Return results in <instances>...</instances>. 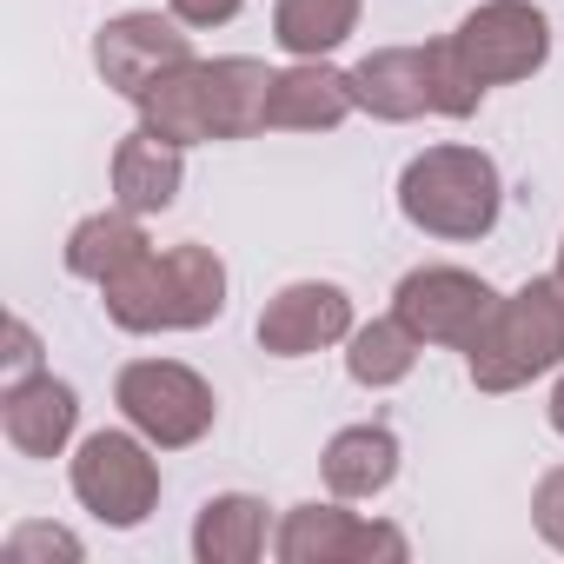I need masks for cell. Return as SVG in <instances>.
<instances>
[{
  "label": "cell",
  "mask_w": 564,
  "mask_h": 564,
  "mask_svg": "<svg viewBox=\"0 0 564 564\" xmlns=\"http://www.w3.org/2000/svg\"><path fill=\"white\" fill-rule=\"evenodd\" d=\"M465 74L478 87H505V80H531L551 61V21L531 8V0H485L471 8L452 34Z\"/></svg>",
  "instance_id": "7"
},
{
  "label": "cell",
  "mask_w": 564,
  "mask_h": 564,
  "mask_svg": "<svg viewBox=\"0 0 564 564\" xmlns=\"http://www.w3.org/2000/svg\"><path fill=\"white\" fill-rule=\"evenodd\" d=\"M352 28H359V0H279L272 8V41L293 61H326Z\"/></svg>",
  "instance_id": "19"
},
{
  "label": "cell",
  "mask_w": 564,
  "mask_h": 564,
  "mask_svg": "<svg viewBox=\"0 0 564 564\" xmlns=\"http://www.w3.org/2000/svg\"><path fill=\"white\" fill-rule=\"evenodd\" d=\"M352 107H359L352 74H339V67H326V61H300V67H286V74H272L265 127H286V133H333Z\"/></svg>",
  "instance_id": "13"
},
{
  "label": "cell",
  "mask_w": 564,
  "mask_h": 564,
  "mask_svg": "<svg viewBox=\"0 0 564 564\" xmlns=\"http://www.w3.org/2000/svg\"><path fill=\"white\" fill-rule=\"evenodd\" d=\"M471 386L478 392H518L538 372L564 366V286L557 279H524L518 293L491 306L478 339L465 346Z\"/></svg>",
  "instance_id": "3"
},
{
  "label": "cell",
  "mask_w": 564,
  "mask_h": 564,
  "mask_svg": "<svg viewBox=\"0 0 564 564\" xmlns=\"http://www.w3.org/2000/svg\"><path fill=\"white\" fill-rule=\"evenodd\" d=\"M100 300L120 333H199L226 313V265L213 246H147L107 279Z\"/></svg>",
  "instance_id": "2"
},
{
  "label": "cell",
  "mask_w": 564,
  "mask_h": 564,
  "mask_svg": "<svg viewBox=\"0 0 564 564\" xmlns=\"http://www.w3.org/2000/svg\"><path fill=\"white\" fill-rule=\"evenodd\" d=\"M352 94L372 120H419L438 113L432 100V47H379L352 67Z\"/></svg>",
  "instance_id": "14"
},
{
  "label": "cell",
  "mask_w": 564,
  "mask_h": 564,
  "mask_svg": "<svg viewBox=\"0 0 564 564\" xmlns=\"http://www.w3.org/2000/svg\"><path fill=\"white\" fill-rule=\"evenodd\" d=\"M74 498L113 531L147 524V511L160 505V465H153L147 438L140 432H94V438H80V452H74Z\"/></svg>",
  "instance_id": "6"
},
{
  "label": "cell",
  "mask_w": 564,
  "mask_h": 564,
  "mask_svg": "<svg viewBox=\"0 0 564 564\" xmlns=\"http://www.w3.org/2000/svg\"><path fill=\"white\" fill-rule=\"evenodd\" d=\"M352 352H346V372L359 379V386H372V392H386V386H399V379H412V366H419V333L392 313V319H372V326H352V339H346Z\"/></svg>",
  "instance_id": "20"
},
{
  "label": "cell",
  "mask_w": 564,
  "mask_h": 564,
  "mask_svg": "<svg viewBox=\"0 0 564 564\" xmlns=\"http://www.w3.org/2000/svg\"><path fill=\"white\" fill-rule=\"evenodd\" d=\"M180 180H186V147L160 140L153 127H133L113 147V199L127 213H166L180 199Z\"/></svg>",
  "instance_id": "15"
},
{
  "label": "cell",
  "mask_w": 564,
  "mask_h": 564,
  "mask_svg": "<svg viewBox=\"0 0 564 564\" xmlns=\"http://www.w3.org/2000/svg\"><path fill=\"white\" fill-rule=\"evenodd\" d=\"M319 471H326L333 498H379L399 478V438L386 425H346V432H333Z\"/></svg>",
  "instance_id": "16"
},
{
  "label": "cell",
  "mask_w": 564,
  "mask_h": 564,
  "mask_svg": "<svg viewBox=\"0 0 564 564\" xmlns=\"http://www.w3.org/2000/svg\"><path fill=\"white\" fill-rule=\"evenodd\" d=\"M498 166L478 147H425L399 173V213L432 239H485L498 226Z\"/></svg>",
  "instance_id": "4"
},
{
  "label": "cell",
  "mask_w": 564,
  "mask_h": 564,
  "mask_svg": "<svg viewBox=\"0 0 564 564\" xmlns=\"http://www.w3.org/2000/svg\"><path fill=\"white\" fill-rule=\"evenodd\" d=\"M147 246H153V239L140 232V213L113 206V213H94V219H80V226L67 232V272L107 286V279H113L120 265H133Z\"/></svg>",
  "instance_id": "18"
},
{
  "label": "cell",
  "mask_w": 564,
  "mask_h": 564,
  "mask_svg": "<svg viewBox=\"0 0 564 564\" xmlns=\"http://www.w3.org/2000/svg\"><path fill=\"white\" fill-rule=\"evenodd\" d=\"M186 61H193V41H186L180 21H166V14H120V21H107L100 41H94L100 80H107L113 94H127V100H140L153 80H166V74L186 67Z\"/></svg>",
  "instance_id": "10"
},
{
  "label": "cell",
  "mask_w": 564,
  "mask_h": 564,
  "mask_svg": "<svg viewBox=\"0 0 564 564\" xmlns=\"http://www.w3.org/2000/svg\"><path fill=\"white\" fill-rule=\"evenodd\" d=\"M272 551H279V564H372V557L405 564L412 557L399 524H379V518H359L339 505H293Z\"/></svg>",
  "instance_id": "8"
},
{
  "label": "cell",
  "mask_w": 564,
  "mask_h": 564,
  "mask_svg": "<svg viewBox=\"0 0 564 564\" xmlns=\"http://www.w3.org/2000/svg\"><path fill=\"white\" fill-rule=\"evenodd\" d=\"M0 359H8V386L14 379H34L41 372V333L28 319H8V352H0Z\"/></svg>",
  "instance_id": "24"
},
{
  "label": "cell",
  "mask_w": 564,
  "mask_h": 564,
  "mask_svg": "<svg viewBox=\"0 0 564 564\" xmlns=\"http://www.w3.org/2000/svg\"><path fill=\"white\" fill-rule=\"evenodd\" d=\"M531 518H538L544 544H557V551H564V465L538 478V491H531Z\"/></svg>",
  "instance_id": "23"
},
{
  "label": "cell",
  "mask_w": 564,
  "mask_h": 564,
  "mask_svg": "<svg viewBox=\"0 0 564 564\" xmlns=\"http://www.w3.org/2000/svg\"><path fill=\"white\" fill-rule=\"evenodd\" d=\"M491 306H498V293L465 265H419L392 293V313L419 333V346H471L478 326L491 319Z\"/></svg>",
  "instance_id": "9"
},
{
  "label": "cell",
  "mask_w": 564,
  "mask_h": 564,
  "mask_svg": "<svg viewBox=\"0 0 564 564\" xmlns=\"http://www.w3.org/2000/svg\"><path fill=\"white\" fill-rule=\"evenodd\" d=\"M425 47H432V100H438V113H445V120H465V113H478L485 87L465 74V61H458L452 34H445V41H425Z\"/></svg>",
  "instance_id": "21"
},
{
  "label": "cell",
  "mask_w": 564,
  "mask_h": 564,
  "mask_svg": "<svg viewBox=\"0 0 564 564\" xmlns=\"http://www.w3.org/2000/svg\"><path fill=\"white\" fill-rule=\"evenodd\" d=\"M265 94H272V67L265 61H186L166 80H153L133 107L140 127H153L173 147H199V140H246L265 127Z\"/></svg>",
  "instance_id": "1"
},
{
  "label": "cell",
  "mask_w": 564,
  "mask_h": 564,
  "mask_svg": "<svg viewBox=\"0 0 564 564\" xmlns=\"http://www.w3.org/2000/svg\"><path fill=\"white\" fill-rule=\"evenodd\" d=\"M113 405H120L127 425H133L147 445H160V452L199 445V438L213 432V412H219L213 386H206L193 366H180V359H133V366H120Z\"/></svg>",
  "instance_id": "5"
},
{
  "label": "cell",
  "mask_w": 564,
  "mask_h": 564,
  "mask_svg": "<svg viewBox=\"0 0 564 564\" xmlns=\"http://www.w3.org/2000/svg\"><path fill=\"white\" fill-rule=\"evenodd\" d=\"M265 551V505L246 491H219L193 518V557L199 564H252Z\"/></svg>",
  "instance_id": "17"
},
{
  "label": "cell",
  "mask_w": 564,
  "mask_h": 564,
  "mask_svg": "<svg viewBox=\"0 0 564 564\" xmlns=\"http://www.w3.org/2000/svg\"><path fill=\"white\" fill-rule=\"evenodd\" d=\"M339 339H352V300L333 279H300V286L272 293L259 313V352H272V359H306Z\"/></svg>",
  "instance_id": "11"
},
{
  "label": "cell",
  "mask_w": 564,
  "mask_h": 564,
  "mask_svg": "<svg viewBox=\"0 0 564 564\" xmlns=\"http://www.w3.org/2000/svg\"><path fill=\"white\" fill-rule=\"evenodd\" d=\"M551 279H557V286H564V246H557V272H551Z\"/></svg>",
  "instance_id": "27"
},
{
  "label": "cell",
  "mask_w": 564,
  "mask_h": 564,
  "mask_svg": "<svg viewBox=\"0 0 564 564\" xmlns=\"http://www.w3.org/2000/svg\"><path fill=\"white\" fill-rule=\"evenodd\" d=\"M246 0H173V21L180 28H226Z\"/></svg>",
  "instance_id": "25"
},
{
  "label": "cell",
  "mask_w": 564,
  "mask_h": 564,
  "mask_svg": "<svg viewBox=\"0 0 564 564\" xmlns=\"http://www.w3.org/2000/svg\"><path fill=\"white\" fill-rule=\"evenodd\" d=\"M80 538L74 531H61V524H14L8 531V564H41V557H67V564H80Z\"/></svg>",
  "instance_id": "22"
},
{
  "label": "cell",
  "mask_w": 564,
  "mask_h": 564,
  "mask_svg": "<svg viewBox=\"0 0 564 564\" xmlns=\"http://www.w3.org/2000/svg\"><path fill=\"white\" fill-rule=\"evenodd\" d=\"M74 425H80V399L54 372L14 379L8 399H0V432H8V445L21 458H61L67 438H74Z\"/></svg>",
  "instance_id": "12"
},
{
  "label": "cell",
  "mask_w": 564,
  "mask_h": 564,
  "mask_svg": "<svg viewBox=\"0 0 564 564\" xmlns=\"http://www.w3.org/2000/svg\"><path fill=\"white\" fill-rule=\"evenodd\" d=\"M551 432L564 438V379H557V392H551Z\"/></svg>",
  "instance_id": "26"
}]
</instances>
